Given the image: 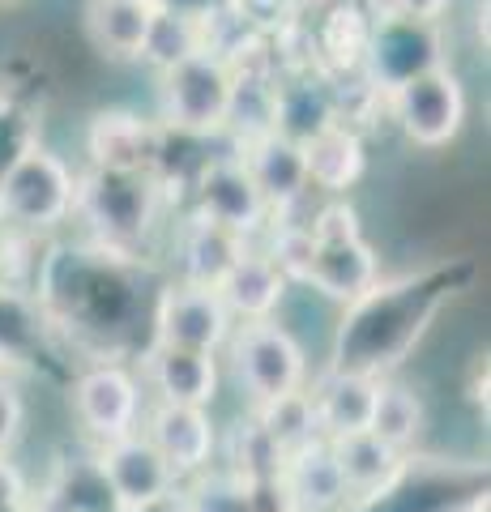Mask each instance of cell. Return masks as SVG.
Wrapping results in <instances>:
<instances>
[{
  "label": "cell",
  "mask_w": 491,
  "mask_h": 512,
  "mask_svg": "<svg viewBox=\"0 0 491 512\" xmlns=\"http://www.w3.org/2000/svg\"><path fill=\"white\" fill-rule=\"evenodd\" d=\"M410 286L415 282H380L372 291H363L355 303H346V316L338 325V350H334V367H359V372H376L389 376L393 363H402V355L419 342L423 320L436 308L415 312L410 303Z\"/></svg>",
  "instance_id": "obj_1"
},
{
  "label": "cell",
  "mask_w": 491,
  "mask_h": 512,
  "mask_svg": "<svg viewBox=\"0 0 491 512\" xmlns=\"http://www.w3.org/2000/svg\"><path fill=\"white\" fill-rule=\"evenodd\" d=\"M163 184L154 171H103L90 167L77 175V205L73 218H82L94 244L103 252H129L154 231Z\"/></svg>",
  "instance_id": "obj_2"
},
{
  "label": "cell",
  "mask_w": 491,
  "mask_h": 512,
  "mask_svg": "<svg viewBox=\"0 0 491 512\" xmlns=\"http://www.w3.org/2000/svg\"><path fill=\"white\" fill-rule=\"evenodd\" d=\"M77 205V175L39 141L0 175V222L13 231L47 235L65 227Z\"/></svg>",
  "instance_id": "obj_3"
},
{
  "label": "cell",
  "mask_w": 491,
  "mask_h": 512,
  "mask_svg": "<svg viewBox=\"0 0 491 512\" xmlns=\"http://www.w3.org/2000/svg\"><path fill=\"white\" fill-rule=\"evenodd\" d=\"M227 350H231L235 380H240V389L248 393L252 406H265L287 393L308 389V350L274 316L235 325Z\"/></svg>",
  "instance_id": "obj_4"
},
{
  "label": "cell",
  "mask_w": 491,
  "mask_h": 512,
  "mask_svg": "<svg viewBox=\"0 0 491 512\" xmlns=\"http://www.w3.org/2000/svg\"><path fill=\"white\" fill-rule=\"evenodd\" d=\"M235 77L218 52H197L163 69L158 103H163V128L184 137H218L227 133Z\"/></svg>",
  "instance_id": "obj_5"
},
{
  "label": "cell",
  "mask_w": 491,
  "mask_h": 512,
  "mask_svg": "<svg viewBox=\"0 0 491 512\" xmlns=\"http://www.w3.org/2000/svg\"><path fill=\"white\" fill-rule=\"evenodd\" d=\"M385 99L406 141H415L423 150L449 146L466 124V90L449 64H436V69L410 77L398 90H389Z\"/></svg>",
  "instance_id": "obj_6"
},
{
  "label": "cell",
  "mask_w": 491,
  "mask_h": 512,
  "mask_svg": "<svg viewBox=\"0 0 491 512\" xmlns=\"http://www.w3.org/2000/svg\"><path fill=\"white\" fill-rule=\"evenodd\" d=\"M141 393H146V384L124 363H90L69 384V406H73L77 427L94 444H107L141 427V414H146Z\"/></svg>",
  "instance_id": "obj_7"
},
{
  "label": "cell",
  "mask_w": 491,
  "mask_h": 512,
  "mask_svg": "<svg viewBox=\"0 0 491 512\" xmlns=\"http://www.w3.org/2000/svg\"><path fill=\"white\" fill-rule=\"evenodd\" d=\"M150 325H154V342H163V346H188V350L223 355L235 333V316L227 312V303L214 286H193L176 278L158 291Z\"/></svg>",
  "instance_id": "obj_8"
},
{
  "label": "cell",
  "mask_w": 491,
  "mask_h": 512,
  "mask_svg": "<svg viewBox=\"0 0 491 512\" xmlns=\"http://www.w3.org/2000/svg\"><path fill=\"white\" fill-rule=\"evenodd\" d=\"M445 64V43H440L436 22L423 18H406V13H393V18L372 22L368 47H363V77L380 90H398L410 77H419L427 69Z\"/></svg>",
  "instance_id": "obj_9"
},
{
  "label": "cell",
  "mask_w": 491,
  "mask_h": 512,
  "mask_svg": "<svg viewBox=\"0 0 491 512\" xmlns=\"http://www.w3.org/2000/svg\"><path fill=\"white\" fill-rule=\"evenodd\" d=\"M94 470H99L107 495H112L116 512H137L154 500H163L180 487V478L171 474V466L158 457V448L141 436V427L129 431L120 440L94 444Z\"/></svg>",
  "instance_id": "obj_10"
},
{
  "label": "cell",
  "mask_w": 491,
  "mask_h": 512,
  "mask_svg": "<svg viewBox=\"0 0 491 512\" xmlns=\"http://www.w3.org/2000/svg\"><path fill=\"white\" fill-rule=\"evenodd\" d=\"M193 205L197 218H210L218 227H227L235 235H257L265 227V218L274 214L269 201L261 197L257 180L248 175L240 154H210L193 175Z\"/></svg>",
  "instance_id": "obj_11"
},
{
  "label": "cell",
  "mask_w": 491,
  "mask_h": 512,
  "mask_svg": "<svg viewBox=\"0 0 491 512\" xmlns=\"http://www.w3.org/2000/svg\"><path fill=\"white\" fill-rule=\"evenodd\" d=\"M141 436L158 448V457L167 461L180 483L201 474V470H210L218 461V448H223L218 423L210 419V406L154 402L146 414H141Z\"/></svg>",
  "instance_id": "obj_12"
},
{
  "label": "cell",
  "mask_w": 491,
  "mask_h": 512,
  "mask_svg": "<svg viewBox=\"0 0 491 512\" xmlns=\"http://www.w3.org/2000/svg\"><path fill=\"white\" fill-rule=\"evenodd\" d=\"M274 487H278V504L287 512H342V508H351L342 470L334 461V444L325 436L282 453Z\"/></svg>",
  "instance_id": "obj_13"
},
{
  "label": "cell",
  "mask_w": 491,
  "mask_h": 512,
  "mask_svg": "<svg viewBox=\"0 0 491 512\" xmlns=\"http://www.w3.org/2000/svg\"><path fill=\"white\" fill-rule=\"evenodd\" d=\"M141 384L154 393V402L214 406L218 389H223V367L210 350L150 342V350L141 355Z\"/></svg>",
  "instance_id": "obj_14"
},
{
  "label": "cell",
  "mask_w": 491,
  "mask_h": 512,
  "mask_svg": "<svg viewBox=\"0 0 491 512\" xmlns=\"http://www.w3.org/2000/svg\"><path fill=\"white\" fill-rule=\"evenodd\" d=\"M334 444V461L342 470V483L351 504H380L402 487L410 474V457L376 436V431H351V436L329 440Z\"/></svg>",
  "instance_id": "obj_15"
},
{
  "label": "cell",
  "mask_w": 491,
  "mask_h": 512,
  "mask_svg": "<svg viewBox=\"0 0 491 512\" xmlns=\"http://www.w3.org/2000/svg\"><path fill=\"white\" fill-rule=\"evenodd\" d=\"M90 167L103 171H154L163 154V124L141 120L137 111L107 107L86 128Z\"/></svg>",
  "instance_id": "obj_16"
},
{
  "label": "cell",
  "mask_w": 491,
  "mask_h": 512,
  "mask_svg": "<svg viewBox=\"0 0 491 512\" xmlns=\"http://www.w3.org/2000/svg\"><path fill=\"white\" fill-rule=\"evenodd\" d=\"M376 278H380V256L363 235L334 239V244H316L312 239V256H308V269L299 278V286H308L321 299L346 308L363 291H372Z\"/></svg>",
  "instance_id": "obj_17"
},
{
  "label": "cell",
  "mask_w": 491,
  "mask_h": 512,
  "mask_svg": "<svg viewBox=\"0 0 491 512\" xmlns=\"http://www.w3.org/2000/svg\"><path fill=\"white\" fill-rule=\"evenodd\" d=\"M240 158H244L248 175L257 180L261 197L269 201V210L274 214L295 210V205L312 192L308 188V167H304V146L291 141V137H282V133H274V128L240 141Z\"/></svg>",
  "instance_id": "obj_18"
},
{
  "label": "cell",
  "mask_w": 491,
  "mask_h": 512,
  "mask_svg": "<svg viewBox=\"0 0 491 512\" xmlns=\"http://www.w3.org/2000/svg\"><path fill=\"white\" fill-rule=\"evenodd\" d=\"M376 389L380 376L376 372H359V367H329V372L312 384V414H316V431L325 440L351 436V431H368L372 423V406H376Z\"/></svg>",
  "instance_id": "obj_19"
},
{
  "label": "cell",
  "mask_w": 491,
  "mask_h": 512,
  "mask_svg": "<svg viewBox=\"0 0 491 512\" xmlns=\"http://www.w3.org/2000/svg\"><path fill=\"white\" fill-rule=\"evenodd\" d=\"M218 295H223L227 312L235 316V325L240 320H269L282 308V299L291 295V278L274 265L269 252L244 248L227 269V278L218 282Z\"/></svg>",
  "instance_id": "obj_20"
},
{
  "label": "cell",
  "mask_w": 491,
  "mask_h": 512,
  "mask_svg": "<svg viewBox=\"0 0 491 512\" xmlns=\"http://www.w3.org/2000/svg\"><path fill=\"white\" fill-rule=\"evenodd\" d=\"M304 167H308V188L325 192V197H342L346 188H355L368 171V150L355 124L334 120L321 133L304 141Z\"/></svg>",
  "instance_id": "obj_21"
},
{
  "label": "cell",
  "mask_w": 491,
  "mask_h": 512,
  "mask_svg": "<svg viewBox=\"0 0 491 512\" xmlns=\"http://www.w3.org/2000/svg\"><path fill=\"white\" fill-rule=\"evenodd\" d=\"M334 120H342V111H338V90L329 86V77L295 73L287 82H274V133L304 146L312 133H321Z\"/></svg>",
  "instance_id": "obj_22"
},
{
  "label": "cell",
  "mask_w": 491,
  "mask_h": 512,
  "mask_svg": "<svg viewBox=\"0 0 491 512\" xmlns=\"http://www.w3.org/2000/svg\"><path fill=\"white\" fill-rule=\"evenodd\" d=\"M248 248L244 235H235L227 227H218L210 218H197L184 227L180 235V278L193 286H214L227 278V269L235 265V256Z\"/></svg>",
  "instance_id": "obj_23"
},
{
  "label": "cell",
  "mask_w": 491,
  "mask_h": 512,
  "mask_svg": "<svg viewBox=\"0 0 491 512\" xmlns=\"http://www.w3.org/2000/svg\"><path fill=\"white\" fill-rule=\"evenodd\" d=\"M154 0H90L86 30L94 47L112 60H137L146 30L154 22Z\"/></svg>",
  "instance_id": "obj_24"
},
{
  "label": "cell",
  "mask_w": 491,
  "mask_h": 512,
  "mask_svg": "<svg viewBox=\"0 0 491 512\" xmlns=\"http://www.w3.org/2000/svg\"><path fill=\"white\" fill-rule=\"evenodd\" d=\"M274 483H248L227 466L201 470L180 483V504L184 512H274L265 504V491Z\"/></svg>",
  "instance_id": "obj_25"
},
{
  "label": "cell",
  "mask_w": 491,
  "mask_h": 512,
  "mask_svg": "<svg viewBox=\"0 0 491 512\" xmlns=\"http://www.w3.org/2000/svg\"><path fill=\"white\" fill-rule=\"evenodd\" d=\"M423 427H427V406H423V397H419L415 384H406L398 376H380L368 431H376L385 444L410 453V448L423 440Z\"/></svg>",
  "instance_id": "obj_26"
},
{
  "label": "cell",
  "mask_w": 491,
  "mask_h": 512,
  "mask_svg": "<svg viewBox=\"0 0 491 512\" xmlns=\"http://www.w3.org/2000/svg\"><path fill=\"white\" fill-rule=\"evenodd\" d=\"M205 18H184V13H171V9H154V22L146 30V43H141V56L154 64L158 73L171 69L197 52H210V35H205Z\"/></svg>",
  "instance_id": "obj_27"
},
{
  "label": "cell",
  "mask_w": 491,
  "mask_h": 512,
  "mask_svg": "<svg viewBox=\"0 0 491 512\" xmlns=\"http://www.w3.org/2000/svg\"><path fill=\"white\" fill-rule=\"evenodd\" d=\"M252 419L257 427L269 436V444L278 448V453H291V448L316 440L321 431H316V414H312V397L308 389L299 393H287L278 397V402H265V406H252Z\"/></svg>",
  "instance_id": "obj_28"
},
{
  "label": "cell",
  "mask_w": 491,
  "mask_h": 512,
  "mask_svg": "<svg viewBox=\"0 0 491 512\" xmlns=\"http://www.w3.org/2000/svg\"><path fill=\"white\" fill-rule=\"evenodd\" d=\"M30 146H39L35 111L22 107L18 99H5V94H0V175L18 163Z\"/></svg>",
  "instance_id": "obj_29"
},
{
  "label": "cell",
  "mask_w": 491,
  "mask_h": 512,
  "mask_svg": "<svg viewBox=\"0 0 491 512\" xmlns=\"http://www.w3.org/2000/svg\"><path fill=\"white\" fill-rule=\"evenodd\" d=\"M308 235L316 239V244H334V239H355V235H363V222H359V214H355V205H346L342 197H334L329 205H321V210L312 214Z\"/></svg>",
  "instance_id": "obj_30"
},
{
  "label": "cell",
  "mask_w": 491,
  "mask_h": 512,
  "mask_svg": "<svg viewBox=\"0 0 491 512\" xmlns=\"http://www.w3.org/2000/svg\"><path fill=\"white\" fill-rule=\"evenodd\" d=\"M22 427H26V402H22V393L13 389V380L0 376V457L13 453Z\"/></svg>",
  "instance_id": "obj_31"
},
{
  "label": "cell",
  "mask_w": 491,
  "mask_h": 512,
  "mask_svg": "<svg viewBox=\"0 0 491 512\" xmlns=\"http://www.w3.org/2000/svg\"><path fill=\"white\" fill-rule=\"evenodd\" d=\"M445 9H449V0H385V18H393V13H406V18L436 22Z\"/></svg>",
  "instance_id": "obj_32"
},
{
  "label": "cell",
  "mask_w": 491,
  "mask_h": 512,
  "mask_svg": "<svg viewBox=\"0 0 491 512\" xmlns=\"http://www.w3.org/2000/svg\"><path fill=\"white\" fill-rule=\"evenodd\" d=\"M158 9H171V13H184V18H210L227 5V0H154Z\"/></svg>",
  "instance_id": "obj_33"
},
{
  "label": "cell",
  "mask_w": 491,
  "mask_h": 512,
  "mask_svg": "<svg viewBox=\"0 0 491 512\" xmlns=\"http://www.w3.org/2000/svg\"><path fill=\"white\" fill-rule=\"evenodd\" d=\"M30 508H35V504H30L26 495H18V500H9V504H0V512H30Z\"/></svg>",
  "instance_id": "obj_34"
},
{
  "label": "cell",
  "mask_w": 491,
  "mask_h": 512,
  "mask_svg": "<svg viewBox=\"0 0 491 512\" xmlns=\"http://www.w3.org/2000/svg\"><path fill=\"white\" fill-rule=\"evenodd\" d=\"M9 367H13V350L0 346V376H9Z\"/></svg>",
  "instance_id": "obj_35"
},
{
  "label": "cell",
  "mask_w": 491,
  "mask_h": 512,
  "mask_svg": "<svg viewBox=\"0 0 491 512\" xmlns=\"http://www.w3.org/2000/svg\"><path fill=\"white\" fill-rule=\"evenodd\" d=\"M274 512H287V508H274Z\"/></svg>",
  "instance_id": "obj_36"
}]
</instances>
